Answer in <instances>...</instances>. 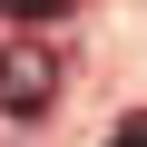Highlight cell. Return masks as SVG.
Masks as SVG:
<instances>
[{"mask_svg":"<svg viewBox=\"0 0 147 147\" xmlns=\"http://www.w3.org/2000/svg\"><path fill=\"white\" fill-rule=\"evenodd\" d=\"M49 98H59V49L0 39V118H49Z\"/></svg>","mask_w":147,"mask_h":147,"instance_id":"obj_1","label":"cell"}]
</instances>
